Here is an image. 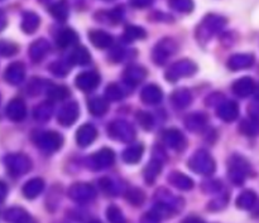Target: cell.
<instances>
[{
    "label": "cell",
    "mask_w": 259,
    "mask_h": 223,
    "mask_svg": "<svg viewBox=\"0 0 259 223\" xmlns=\"http://www.w3.org/2000/svg\"><path fill=\"white\" fill-rule=\"evenodd\" d=\"M89 38H91L94 45L100 48L108 47V45L111 43V37L106 35L104 32H91L90 35H89Z\"/></svg>",
    "instance_id": "6da1fadb"
},
{
    "label": "cell",
    "mask_w": 259,
    "mask_h": 223,
    "mask_svg": "<svg viewBox=\"0 0 259 223\" xmlns=\"http://www.w3.org/2000/svg\"><path fill=\"white\" fill-rule=\"evenodd\" d=\"M108 218L111 223H126L124 217L121 216V212L116 209L115 207H111L108 209Z\"/></svg>",
    "instance_id": "7a4b0ae2"
},
{
    "label": "cell",
    "mask_w": 259,
    "mask_h": 223,
    "mask_svg": "<svg viewBox=\"0 0 259 223\" xmlns=\"http://www.w3.org/2000/svg\"><path fill=\"white\" fill-rule=\"evenodd\" d=\"M184 223H204V222L199 218H195V217H190V218L185 219Z\"/></svg>",
    "instance_id": "3957f363"
},
{
    "label": "cell",
    "mask_w": 259,
    "mask_h": 223,
    "mask_svg": "<svg viewBox=\"0 0 259 223\" xmlns=\"http://www.w3.org/2000/svg\"><path fill=\"white\" fill-rule=\"evenodd\" d=\"M94 223H99V222H94Z\"/></svg>",
    "instance_id": "277c9868"
}]
</instances>
